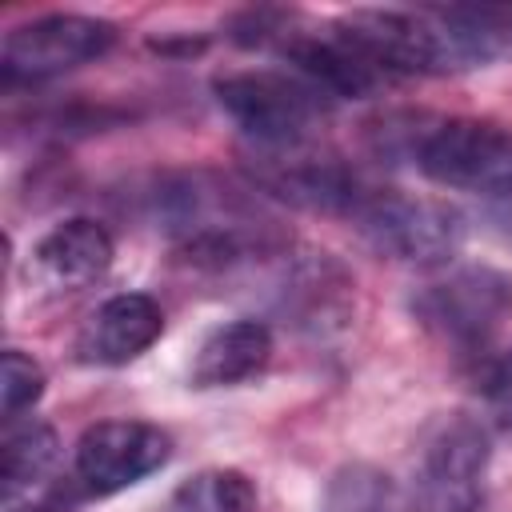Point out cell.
Listing matches in <instances>:
<instances>
[{"instance_id": "obj_18", "label": "cell", "mask_w": 512, "mask_h": 512, "mask_svg": "<svg viewBox=\"0 0 512 512\" xmlns=\"http://www.w3.org/2000/svg\"><path fill=\"white\" fill-rule=\"evenodd\" d=\"M480 392H484V408H488V416H492L500 428H512V348L500 352V356L484 368Z\"/></svg>"}, {"instance_id": "obj_12", "label": "cell", "mask_w": 512, "mask_h": 512, "mask_svg": "<svg viewBox=\"0 0 512 512\" xmlns=\"http://www.w3.org/2000/svg\"><path fill=\"white\" fill-rule=\"evenodd\" d=\"M112 236L104 224L88 220V216H72L56 228H48L40 236V244L32 248V260L40 268V276L56 288H80L100 280L112 268Z\"/></svg>"}, {"instance_id": "obj_4", "label": "cell", "mask_w": 512, "mask_h": 512, "mask_svg": "<svg viewBox=\"0 0 512 512\" xmlns=\"http://www.w3.org/2000/svg\"><path fill=\"white\" fill-rule=\"evenodd\" d=\"M216 104L244 132L252 148H300L312 144V132L328 116V96L316 92L296 72L276 68H240L212 80Z\"/></svg>"}, {"instance_id": "obj_7", "label": "cell", "mask_w": 512, "mask_h": 512, "mask_svg": "<svg viewBox=\"0 0 512 512\" xmlns=\"http://www.w3.org/2000/svg\"><path fill=\"white\" fill-rule=\"evenodd\" d=\"M492 444L476 416L448 412L440 416L416 456L412 472V508L416 512H480L488 484Z\"/></svg>"}, {"instance_id": "obj_16", "label": "cell", "mask_w": 512, "mask_h": 512, "mask_svg": "<svg viewBox=\"0 0 512 512\" xmlns=\"http://www.w3.org/2000/svg\"><path fill=\"white\" fill-rule=\"evenodd\" d=\"M172 512H260V496L244 472L208 468L176 488Z\"/></svg>"}, {"instance_id": "obj_14", "label": "cell", "mask_w": 512, "mask_h": 512, "mask_svg": "<svg viewBox=\"0 0 512 512\" xmlns=\"http://www.w3.org/2000/svg\"><path fill=\"white\" fill-rule=\"evenodd\" d=\"M60 452V440L48 424L40 420H24V424H8L4 440H0V480H4V500H20L32 496V488L52 472Z\"/></svg>"}, {"instance_id": "obj_6", "label": "cell", "mask_w": 512, "mask_h": 512, "mask_svg": "<svg viewBox=\"0 0 512 512\" xmlns=\"http://www.w3.org/2000/svg\"><path fill=\"white\" fill-rule=\"evenodd\" d=\"M424 332L456 352H480L512 316V276L492 264H460L412 296Z\"/></svg>"}, {"instance_id": "obj_5", "label": "cell", "mask_w": 512, "mask_h": 512, "mask_svg": "<svg viewBox=\"0 0 512 512\" xmlns=\"http://www.w3.org/2000/svg\"><path fill=\"white\" fill-rule=\"evenodd\" d=\"M348 220L372 244V252L396 264L436 268L448 264L464 244V216L452 204L408 196L400 188L372 184Z\"/></svg>"}, {"instance_id": "obj_3", "label": "cell", "mask_w": 512, "mask_h": 512, "mask_svg": "<svg viewBox=\"0 0 512 512\" xmlns=\"http://www.w3.org/2000/svg\"><path fill=\"white\" fill-rule=\"evenodd\" d=\"M332 28L380 76H444L480 64L448 8H352Z\"/></svg>"}, {"instance_id": "obj_17", "label": "cell", "mask_w": 512, "mask_h": 512, "mask_svg": "<svg viewBox=\"0 0 512 512\" xmlns=\"http://www.w3.org/2000/svg\"><path fill=\"white\" fill-rule=\"evenodd\" d=\"M44 396V368L24 356L20 348L4 352V380H0V412L4 420H20V412H28L36 400Z\"/></svg>"}, {"instance_id": "obj_1", "label": "cell", "mask_w": 512, "mask_h": 512, "mask_svg": "<svg viewBox=\"0 0 512 512\" xmlns=\"http://www.w3.org/2000/svg\"><path fill=\"white\" fill-rule=\"evenodd\" d=\"M156 220L180 240L188 260L228 268L288 248V236L248 192L208 172H180L156 184Z\"/></svg>"}, {"instance_id": "obj_13", "label": "cell", "mask_w": 512, "mask_h": 512, "mask_svg": "<svg viewBox=\"0 0 512 512\" xmlns=\"http://www.w3.org/2000/svg\"><path fill=\"white\" fill-rule=\"evenodd\" d=\"M272 360V332L264 320H228L220 328H212L196 356H192V384L196 388H228L240 384L256 372H264V364Z\"/></svg>"}, {"instance_id": "obj_11", "label": "cell", "mask_w": 512, "mask_h": 512, "mask_svg": "<svg viewBox=\"0 0 512 512\" xmlns=\"http://www.w3.org/2000/svg\"><path fill=\"white\" fill-rule=\"evenodd\" d=\"M160 332H164L160 304L144 292H120V296H108L84 320L76 348L88 364L116 368V364H128L140 352H148L160 340Z\"/></svg>"}, {"instance_id": "obj_15", "label": "cell", "mask_w": 512, "mask_h": 512, "mask_svg": "<svg viewBox=\"0 0 512 512\" xmlns=\"http://www.w3.org/2000/svg\"><path fill=\"white\" fill-rule=\"evenodd\" d=\"M320 512H408V504L384 468L352 460L328 476Z\"/></svg>"}, {"instance_id": "obj_2", "label": "cell", "mask_w": 512, "mask_h": 512, "mask_svg": "<svg viewBox=\"0 0 512 512\" xmlns=\"http://www.w3.org/2000/svg\"><path fill=\"white\" fill-rule=\"evenodd\" d=\"M388 152H400L420 176L440 188L476 196H512V128L472 116H420L408 128H384ZM380 136V140H384Z\"/></svg>"}, {"instance_id": "obj_9", "label": "cell", "mask_w": 512, "mask_h": 512, "mask_svg": "<svg viewBox=\"0 0 512 512\" xmlns=\"http://www.w3.org/2000/svg\"><path fill=\"white\" fill-rule=\"evenodd\" d=\"M252 180L300 208L312 212H328V216H352L356 204L364 200V192L372 188V180L364 172H356L352 164L312 152V144L300 148H252Z\"/></svg>"}, {"instance_id": "obj_19", "label": "cell", "mask_w": 512, "mask_h": 512, "mask_svg": "<svg viewBox=\"0 0 512 512\" xmlns=\"http://www.w3.org/2000/svg\"><path fill=\"white\" fill-rule=\"evenodd\" d=\"M504 204H508V212H500V216H504V220H508V228H512V196H508Z\"/></svg>"}, {"instance_id": "obj_10", "label": "cell", "mask_w": 512, "mask_h": 512, "mask_svg": "<svg viewBox=\"0 0 512 512\" xmlns=\"http://www.w3.org/2000/svg\"><path fill=\"white\" fill-rule=\"evenodd\" d=\"M172 460V436L148 420H100L76 440V480L88 496L124 492Z\"/></svg>"}, {"instance_id": "obj_8", "label": "cell", "mask_w": 512, "mask_h": 512, "mask_svg": "<svg viewBox=\"0 0 512 512\" xmlns=\"http://www.w3.org/2000/svg\"><path fill=\"white\" fill-rule=\"evenodd\" d=\"M116 44V24L84 12H48L8 28L0 48L4 80H48L108 56Z\"/></svg>"}]
</instances>
